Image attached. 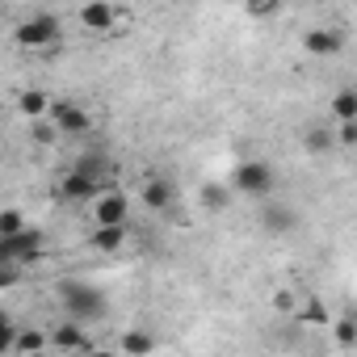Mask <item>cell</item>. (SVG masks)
Returning a JSON list of instances; mask_svg holds the SVG:
<instances>
[{
    "label": "cell",
    "instance_id": "1",
    "mask_svg": "<svg viewBox=\"0 0 357 357\" xmlns=\"http://www.w3.org/2000/svg\"><path fill=\"white\" fill-rule=\"evenodd\" d=\"M59 307H63L68 319H80V324H97V319L109 315V298H105V290L93 286V282H84V278H68V282H59Z\"/></svg>",
    "mask_w": 357,
    "mask_h": 357
},
{
    "label": "cell",
    "instance_id": "2",
    "mask_svg": "<svg viewBox=\"0 0 357 357\" xmlns=\"http://www.w3.org/2000/svg\"><path fill=\"white\" fill-rule=\"evenodd\" d=\"M231 190H236L240 198L265 202V198H273V190H278V168H273L269 160L248 155V160H240L236 172H231Z\"/></svg>",
    "mask_w": 357,
    "mask_h": 357
},
{
    "label": "cell",
    "instance_id": "3",
    "mask_svg": "<svg viewBox=\"0 0 357 357\" xmlns=\"http://www.w3.org/2000/svg\"><path fill=\"white\" fill-rule=\"evenodd\" d=\"M13 43L26 51H55L63 43V17L59 13H34L26 22H17Z\"/></svg>",
    "mask_w": 357,
    "mask_h": 357
},
{
    "label": "cell",
    "instance_id": "4",
    "mask_svg": "<svg viewBox=\"0 0 357 357\" xmlns=\"http://www.w3.org/2000/svg\"><path fill=\"white\" fill-rule=\"evenodd\" d=\"M47 252V236L38 227H22L13 236H0V261H17V265H34Z\"/></svg>",
    "mask_w": 357,
    "mask_h": 357
},
{
    "label": "cell",
    "instance_id": "5",
    "mask_svg": "<svg viewBox=\"0 0 357 357\" xmlns=\"http://www.w3.org/2000/svg\"><path fill=\"white\" fill-rule=\"evenodd\" d=\"M101 190H105V185H97L93 176H89V172H80L76 164H72V168L59 176V181H55V198H59V202H68V206H89Z\"/></svg>",
    "mask_w": 357,
    "mask_h": 357
},
{
    "label": "cell",
    "instance_id": "6",
    "mask_svg": "<svg viewBox=\"0 0 357 357\" xmlns=\"http://www.w3.org/2000/svg\"><path fill=\"white\" fill-rule=\"evenodd\" d=\"M118 5L114 0H84L80 5V13H76V22H80V30L84 34H109L114 26H118Z\"/></svg>",
    "mask_w": 357,
    "mask_h": 357
},
{
    "label": "cell",
    "instance_id": "7",
    "mask_svg": "<svg viewBox=\"0 0 357 357\" xmlns=\"http://www.w3.org/2000/svg\"><path fill=\"white\" fill-rule=\"evenodd\" d=\"M89 211H93V223H130V198L122 190H114V185H105L89 202Z\"/></svg>",
    "mask_w": 357,
    "mask_h": 357
},
{
    "label": "cell",
    "instance_id": "8",
    "mask_svg": "<svg viewBox=\"0 0 357 357\" xmlns=\"http://www.w3.org/2000/svg\"><path fill=\"white\" fill-rule=\"evenodd\" d=\"M51 122H55L68 139H80V135L93 130V114H89L80 101H55V105H51Z\"/></svg>",
    "mask_w": 357,
    "mask_h": 357
},
{
    "label": "cell",
    "instance_id": "9",
    "mask_svg": "<svg viewBox=\"0 0 357 357\" xmlns=\"http://www.w3.org/2000/svg\"><path fill=\"white\" fill-rule=\"evenodd\" d=\"M303 51H307L311 59H336V55L344 51V34H340L336 26H311V30L303 34Z\"/></svg>",
    "mask_w": 357,
    "mask_h": 357
},
{
    "label": "cell",
    "instance_id": "10",
    "mask_svg": "<svg viewBox=\"0 0 357 357\" xmlns=\"http://www.w3.org/2000/svg\"><path fill=\"white\" fill-rule=\"evenodd\" d=\"M51 353H93V340L80 319H63L51 328Z\"/></svg>",
    "mask_w": 357,
    "mask_h": 357
},
{
    "label": "cell",
    "instance_id": "11",
    "mask_svg": "<svg viewBox=\"0 0 357 357\" xmlns=\"http://www.w3.org/2000/svg\"><path fill=\"white\" fill-rule=\"evenodd\" d=\"M139 202L151 211V215H168L176 206V185L168 181V176H147V181L139 185Z\"/></svg>",
    "mask_w": 357,
    "mask_h": 357
},
{
    "label": "cell",
    "instance_id": "12",
    "mask_svg": "<svg viewBox=\"0 0 357 357\" xmlns=\"http://www.w3.org/2000/svg\"><path fill=\"white\" fill-rule=\"evenodd\" d=\"M298 143H303L307 155H328V151H336V143H340L336 122H307L303 135H298Z\"/></svg>",
    "mask_w": 357,
    "mask_h": 357
},
{
    "label": "cell",
    "instance_id": "13",
    "mask_svg": "<svg viewBox=\"0 0 357 357\" xmlns=\"http://www.w3.org/2000/svg\"><path fill=\"white\" fill-rule=\"evenodd\" d=\"M294 324H311V328H324V324H332V311L324 307V298L315 294V290H303L298 294V307H294V315H290Z\"/></svg>",
    "mask_w": 357,
    "mask_h": 357
},
{
    "label": "cell",
    "instance_id": "14",
    "mask_svg": "<svg viewBox=\"0 0 357 357\" xmlns=\"http://www.w3.org/2000/svg\"><path fill=\"white\" fill-rule=\"evenodd\" d=\"M76 168H80V172H89L97 185H114V160H109L101 147L80 151V155H76Z\"/></svg>",
    "mask_w": 357,
    "mask_h": 357
},
{
    "label": "cell",
    "instance_id": "15",
    "mask_svg": "<svg viewBox=\"0 0 357 357\" xmlns=\"http://www.w3.org/2000/svg\"><path fill=\"white\" fill-rule=\"evenodd\" d=\"M89 244H93L101 257L118 252V248L126 244V223H93V231H89Z\"/></svg>",
    "mask_w": 357,
    "mask_h": 357
},
{
    "label": "cell",
    "instance_id": "16",
    "mask_svg": "<svg viewBox=\"0 0 357 357\" xmlns=\"http://www.w3.org/2000/svg\"><path fill=\"white\" fill-rule=\"evenodd\" d=\"M51 97L43 93V89H22L17 93V114L26 118V122H38V118H51Z\"/></svg>",
    "mask_w": 357,
    "mask_h": 357
},
{
    "label": "cell",
    "instance_id": "17",
    "mask_svg": "<svg viewBox=\"0 0 357 357\" xmlns=\"http://www.w3.org/2000/svg\"><path fill=\"white\" fill-rule=\"evenodd\" d=\"M332 122H357V84H340L328 101Z\"/></svg>",
    "mask_w": 357,
    "mask_h": 357
},
{
    "label": "cell",
    "instance_id": "18",
    "mask_svg": "<svg viewBox=\"0 0 357 357\" xmlns=\"http://www.w3.org/2000/svg\"><path fill=\"white\" fill-rule=\"evenodd\" d=\"M294 223H298V211H294V206H278V202H269V206H265V215H261V227H265V231H273V236L294 231Z\"/></svg>",
    "mask_w": 357,
    "mask_h": 357
},
{
    "label": "cell",
    "instance_id": "19",
    "mask_svg": "<svg viewBox=\"0 0 357 357\" xmlns=\"http://www.w3.org/2000/svg\"><path fill=\"white\" fill-rule=\"evenodd\" d=\"M198 198H202V211H211V215H223V211L231 206L236 190H231V185H223V181H206Z\"/></svg>",
    "mask_w": 357,
    "mask_h": 357
},
{
    "label": "cell",
    "instance_id": "20",
    "mask_svg": "<svg viewBox=\"0 0 357 357\" xmlns=\"http://www.w3.org/2000/svg\"><path fill=\"white\" fill-rule=\"evenodd\" d=\"M47 349H51V332H43V328H26V324H22L17 344H13V357H30V353H47Z\"/></svg>",
    "mask_w": 357,
    "mask_h": 357
},
{
    "label": "cell",
    "instance_id": "21",
    "mask_svg": "<svg viewBox=\"0 0 357 357\" xmlns=\"http://www.w3.org/2000/svg\"><path fill=\"white\" fill-rule=\"evenodd\" d=\"M118 349H122V353H151V349H155V336L143 332V328H130V332L118 336Z\"/></svg>",
    "mask_w": 357,
    "mask_h": 357
},
{
    "label": "cell",
    "instance_id": "22",
    "mask_svg": "<svg viewBox=\"0 0 357 357\" xmlns=\"http://www.w3.org/2000/svg\"><path fill=\"white\" fill-rule=\"evenodd\" d=\"M332 336H336V344H340V349H353V344H357V319H353V315L332 319Z\"/></svg>",
    "mask_w": 357,
    "mask_h": 357
},
{
    "label": "cell",
    "instance_id": "23",
    "mask_svg": "<svg viewBox=\"0 0 357 357\" xmlns=\"http://www.w3.org/2000/svg\"><path fill=\"white\" fill-rule=\"evenodd\" d=\"M17 332H22V324H13V315H0V357H13Z\"/></svg>",
    "mask_w": 357,
    "mask_h": 357
},
{
    "label": "cell",
    "instance_id": "24",
    "mask_svg": "<svg viewBox=\"0 0 357 357\" xmlns=\"http://www.w3.org/2000/svg\"><path fill=\"white\" fill-rule=\"evenodd\" d=\"M30 139L34 143H55V139H63V130L51 118H38V122H30Z\"/></svg>",
    "mask_w": 357,
    "mask_h": 357
},
{
    "label": "cell",
    "instance_id": "25",
    "mask_svg": "<svg viewBox=\"0 0 357 357\" xmlns=\"http://www.w3.org/2000/svg\"><path fill=\"white\" fill-rule=\"evenodd\" d=\"M22 227H30V223H26V215H22L17 206H5V211H0V236H13V231H22Z\"/></svg>",
    "mask_w": 357,
    "mask_h": 357
},
{
    "label": "cell",
    "instance_id": "26",
    "mask_svg": "<svg viewBox=\"0 0 357 357\" xmlns=\"http://www.w3.org/2000/svg\"><path fill=\"white\" fill-rule=\"evenodd\" d=\"M336 135H340V143H357V122H336Z\"/></svg>",
    "mask_w": 357,
    "mask_h": 357
},
{
    "label": "cell",
    "instance_id": "27",
    "mask_svg": "<svg viewBox=\"0 0 357 357\" xmlns=\"http://www.w3.org/2000/svg\"><path fill=\"white\" fill-rule=\"evenodd\" d=\"M244 5H248V13H273L282 0H244Z\"/></svg>",
    "mask_w": 357,
    "mask_h": 357
},
{
    "label": "cell",
    "instance_id": "28",
    "mask_svg": "<svg viewBox=\"0 0 357 357\" xmlns=\"http://www.w3.org/2000/svg\"><path fill=\"white\" fill-rule=\"evenodd\" d=\"M353 319H357V311H353Z\"/></svg>",
    "mask_w": 357,
    "mask_h": 357
}]
</instances>
